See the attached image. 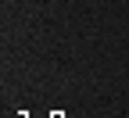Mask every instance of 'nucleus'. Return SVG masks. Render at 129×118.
Listing matches in <instances>:
<instances>
[{"instance_id": "nucleus-1", "label": "nucleus", "mask_w": 129, "mask_h": 118, "mask_svg": "<svg viewBox=\"0 0 129 118\" xmlns=\"http://www.w3.org/2000/svg\"><path fill=\"white\" fill-rule=\"evenodd\" d=\"M54 118H61V114H54Z\"/></svg>"}]
</instances>
